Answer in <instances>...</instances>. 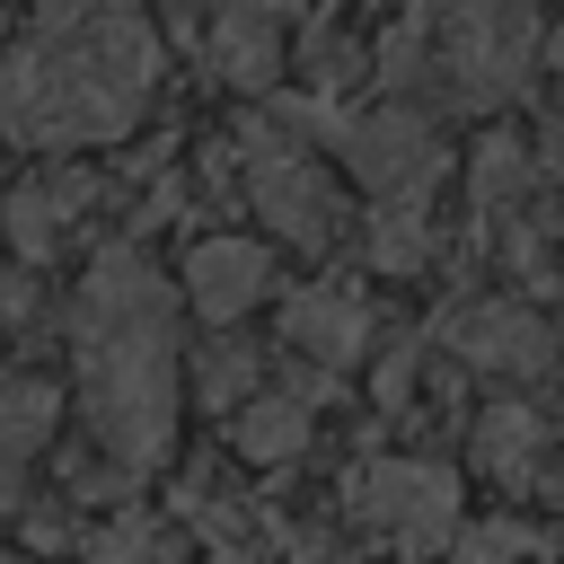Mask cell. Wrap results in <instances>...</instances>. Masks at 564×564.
I'll list each match as a JSON object with an SVG mask.
<instances>
[{
  "label": "cell",
  "mask_w": 564,
  "mask_h": 564,
  "mask_svg": "<svg viewBox=\"0 0 564 564\" xmlns=\"http://www.w3.org/2000/svg\"><path fill=\"white\" fill-rule=\"evenodd\" d=\"M212 62H220V79H238V88H264V79L282 70V53H273V26H264V18H247V0L220 18V35H212Z\"/></svg>",
  "instance_id": "7c38bea8"
},
{
  "label": "cell",
  "mask_w": 564,
  "mask_h": 564,
  "mask_svg": "<svg viewBox=\"0 0 564 564\" xmlns=\"http://www.w3.org/2000/svg\"><path fill=\"white\" fill-rule=\"evenodd\" d=\"M449 335H458V352H467L476 370H502V379H529V370L555 361V335H546L529 308H467Z\"/></svg>",
  "instance_id": "ba28073f"
},
{
  "label": "cell",
  "mask_w": 564,
  "mask_h": 564,
  "mask_svg": "<svg viewBox=\"0 0 564 564\" xmlns=\"http://www.w3.org/2000/svg\"><path fill=\"white\" fill-rule=\"evenodd\" d=\"M370 511L397 546H441V529L458 520V476L449 467H423V458H388L370 476Z\"/></svg>",
  "instance_id": "8992f818"
},
{
  "label": "cell",
  "mask_w": 564,
  "mask_h": 564,
  "mask_svg": "<svg viewBox=\"0 0 564 564\" xmlns=\"http://www.w3.org/2000/svg\"><path fill=\"white\" fill-rule=\"evenodd\" d=\"M538 449H546V423H538L529 405H494V414L476 423V458H485L494 476H529Z\"/></svg>",
  "instance_id": "4fadbf2b"
},
{
  "label": "cell",
  "mask_w": 564,
  "mask_h": 564,
  "mask_svg": "<svg viewBox=\"0 0 564 564\" xmlns=\"http://www.w3.org/2000/svg\"><path fill=\"white\" fill-rule=\"evenodd\" d=\"M79 185H26V194H9V247L18 256H53V238H62V203H70Z\"/></svg>",
  "instance_id": "5bb4252c"
},
{
  "label": "cell",
  "mask_w": 564,
  "mask_h": 564,
  "mask_svg": "<svg viewBox=\"0 0 564 564\" xmlns=\"http://www.w3.org/2000/svg\"><path fill=\"white\" fill-rule=\"evenodd\" d=\"M159 79V44L132 0H53L0 70V123L18 141H123Z\"/></svg>",
  "instance_id": "6da1fadb"
},
{
  "label": "cell",
  "mask_w": 564,
  "mask_h": 564,
  "mask_svg": "<svg viewBox=\"0 0 564 564\" xmlns=\"http://www.w3.org/2000/svg\"><path fill=\"white\" fill-rule=\"evenodd\" d=\"M538 53V18L529 0H458L449 9V79L467 97H502Z\"/></svg>",
  "instance_id": "3957f363"
},
{
  "label": "cell",
  "mask_w": 564,
  "mask_h": 564,
  "mask_svg": "<svg viewBox=\"0 0 564 564\" xmlns=\"http://www.w3.org/2000/svg\"><path fill=\"white\" fill-rule=\"evenodd\" d=\"M344 159L388 194V185H414V176H432L441 167V150H432V132L397 106V115H361V123H344Z\"/></svg>",
  "instance_id": "52a82bcc"
},
{
  "label": "cell",
  "mask_w": 564,
  "mask_h": 564,
  "mask_svg": "<svg viewBox=\"0 0 564 564\" xmlns=\"http://www.w3.org/2000/svg\"><path fill=\"white\" fill-rule=\"evenodd\" d=\"M79 379L97 441L123 467H150L176 432V344H167V282L141 247H106L79 291Z\"/></svg>",
  "instance_id": "7a4b0ae2"
},
{
  "label": "cell",
  "mask_w": 564,
  "mask_h": 564,
  "mask_svg": "<svg viewBox=\"0 0 564 564\" xmlns=\"http://www.w3.org/2000/svg\"><path fill=\"white\" fill-rule=\"evenodd\" d=\"M229 441H238L247 467H282V458L308 449V405H300V397H247V405L229 414Z\"/></svg>",
  "instance_id": "9c48e42d"
},
{
  "label": "cell",
  "mask_w": 564,
  "mask_h": 564,
  "mask_svg": "<svg viewBox=\"0 0 564 564\" xmlns=\"http://www.w3.org/2000/svg\"><path fill=\"white\" fill-rule=\"evenodd\" d=\"M247 203L282 229V238H300V247H317L326 229H335V203H326V185H317V167L282 141V132H247Z\"/></svg>",
  "instance_id": "277c9868"
},
{
  "label": "cell",
  "mask_w": 564,
  "mask_h": 564,
  "mask_svg": "<svg viewBox=\"0 0 564 564\" xmlns=\"http://www.w3.org/2000/svg\"><path fill=\"white\" fill-rule=\"evenodd\" d=\"M423 247H432V238H423V212H414V203H388L379 229H370V264H379V273H414Z\"/></svg>",
  "instance_id": "9a60e30c"
},
{
  "label": "cell",
  "mask_w": 564,
  "mask_h": 564,
  "mask_svg": "<svg viewBox=\"0 0 564 564\" xmlns=\"http://www.w3.org/2000/svg\"><path fill=\"white\" fill-rule=\"evenodd\" d=\"M282 326H291V344L317 352V361H352V352H361V300H344V291H300V300L282 308Z\"/></svg>",
  "instance_id": "30bf717a"
},
{
  "label": "cell",
  "mask_w": 564,
  "mask_h": 564,
  "mask_svg": "<svg viewBox=\"0 0 564 564\" xmlns=\"http://www.w3.org/2000/svg\"><path fill=\"white\" fill-rule=\"evenodd\" d=\"M53 414H62V397L44 379H0V467L35 458L53 441Z\"/></svg>",
  "instance_id": "8fae6325"
},
{
  "label": "cell",
  "mask_w": 564,
  "mask_h": 564,
  "mask_svg": "<svg viewBox=\"0 0 564 564\" xmlns=\"http://www.w3.org/2000/svg\"><path fill=\"white\" fill-rule=\"evenodd\" d=\"M264 291H273V256L256 238H194L185 247V300H194V317L238 326Z\"/></svg>",
  "instance_id": "5b68a950"
},
{
  "label": "cell",
  "mask_w": 564,
  "mask_h": 564,
  "mask_svg": "<svg viewBox=\"0 0 564 564\" xmlns=\"http://www.w3.org/2000/svg\"><path fill=\"white\" fill-rule=\"evenodd\" d=\"M511 185H520V150H511V141H494V150L476 159V194L494 203V194H511Z\"/></svg>",
  "instance_id": "2e32d148"
},
{
  "label": "cell",
  "mask_w": 564,
  "mask_h": 564,
  "mask_svg": "<svg viewBox=\"0 0 564 564\" xmlns=\"http://www.w3.org/2000/svg\"><path fill=\"white\" fill-rule=\"evenodd\" d=\"M546 62H555V70H564V35H555V44H546Z\"/></svg>",
  "instance_id": "e0dca14e"
}]
</instances>
